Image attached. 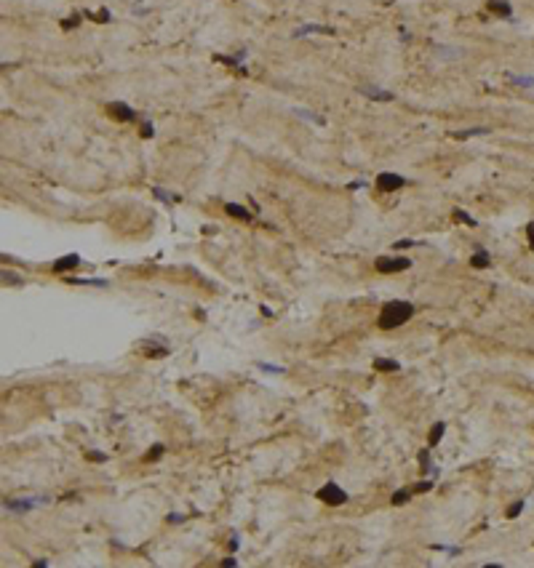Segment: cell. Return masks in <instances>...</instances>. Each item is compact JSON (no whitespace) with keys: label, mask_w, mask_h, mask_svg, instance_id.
Wrapping results in <instances>:
<instances>
[{"label":"cell","mask_w":534,"mask_h":568,"mask_svg":"<svg viewBox=\"0 0 534 568\" xmlns=\"http://www.w3.org/2000/svg\"><path fill=\"white\" fill-rule=\"evenodd\" d=\"M70 283H75V286H107V280H78V277H70Z\"/></svg>","instance_id":"cell-24"},{"label":"cell","mask_w":534,"mask_h":568,"mask_svg":"<svg viewBox=\"0 0 534 568\" xmlns=\"http://www.w3.org/2000/svg\"><path fill=\"white\" fill-rule=\"evenodd\" d=\"M486 8L492 11V14H497V16H505V19H510L513 16V11H510V5L505 3V0H489L486 3Z\"/></svg>","instance_id":"cell-10"},{"label":"cell","mask_w":534,"mask_h":568,"mask_svg":"<svg viewBox=\"0 0 534 568\" xmlns=\"http://www.w3.org/2000/svg\"><path fill=\"white\" fill-rule=\"evenodd\" d=\"M86 16H88V19H94V21H99V24H107V21H110V11H107V8H102L99 14H88V11H86Z\"/></svg>","instance_id":"cell-20"},{"label":"cell","mask_w":534,"mask_h":568,"mask_svg":"<svg viewBox=\"0 0 534 568\" xmlns=\"http://www.w3.org/2000/svg\"><path fill=\"white\" fill-rule=\"evenodd\" d=\"M510 80H513V83H518V86H532V83H534V78H515V75H510Z\"/></svg>","instance_id":"cell-28"},{"label":"cell","mask_w":534,"mask_h":568,"mask_svg":"<svg viewBox=\"0 0 534 568\" xmlns=\"http://www.w3.org/2000/svg\"><path fill=\"white\" fill-rule=\"evenodd\" d=\"M78 24H81V14H72L70 19L62 21V27H64V30H72V27H78Z\"/></svg>","instance_id":"cell-23"},{"label":"cell","mask_w":534,"mask_h":568,"mask_svg":"<svg viewBox=\"0 0 534 568\" xmlns=\"http://www.w3.org/2000/svg\"><path fill=\"white\" fill-rule=\"evenodd\" d=\"M318 499L326 502V504H331V507H342V504L348 502V493H345L337 483H326V486L318 491Z\"/></svg>","instance_id":"cell-3"},{"label":"cell","mask_w":534,"mask_h":568,"mask_svg":"<svg viewBox=\"0 0 534 568\" xmlns=\"http://www.w3.org/2000/svg\"><path fill=\"white\" fill-rule=\"evenodd\" d=\"M166 347H144V355H150V357H163L166 355Z\"/></svg>","instance_id":"cell-25"},{"label":"cell","mask_w":534,"mask_h":568,"mask_svg":"<svg viewBox=\"0 0 534 568\" xmlns=\"http://www.w3.org/2000/svg\"><path fill=\"white\" fill-rule=\"evenodd\" d=\"M225 211L230 214V216H235V219H243V221H251L254 219V214L248 211V208L238 206V203H225Z\"/></svg>","instance_id":"cell-9"},{"label":"cell","mask_w":534,"mask_h":568,"mask_svg":"<svg viewBox=\"0 0 534 568\" xmlns=\"http://www.w3.org/2000/svg\"><path fill=\"white\" fill-rule=\"evenodd\" d=\"M358 91H361L363 96H369V99H374V101H395V94L382 91L377 86H358Z\"/></svg>","instance_id":"cell-7"},{"label":"cell","mask_w":534,"mask_h":568,"mask_svg":"<svg viewBox=\"0 0 534 568\" xmlns=\"http://www.w3.org/2000/svg\"><path fill=\"white\" fill-rule=\"evenodd\" d=\"M262 371H270V373H283V368H275V366H267V363H259Z\"/></svg>","instance_id":"cell-30"},{"label":"cell","mask_w":534,"mask_h":568,"mask_svg":"<svg viewBox=\"0 0 534 568\" xmlns=\"http://www.w3.org/2000/svg\"><path fill=\"white\" fill-rule=\"evenodd\" d=\"M297 115H299V118H305V120H312V123H318V126H326V118L315 115V112H305V110H297Z\"/></svg>","instance_id":"cell-18"},{"label":"cell","mask_w":534,"mask_h":568,"mask_svg":"<svg viewBox=\"0 0 534 568\" xmlns=\"http://www.w3.org/2000/svg\"><path fill=\"white\" fill-rule=\"evenodd\" d=\"M235 549H238V536H232L230 539V552H235Z\"/></svg>","instance_id":"cell-35"},{"label":"cell","mask_w":534,"mask_h":568,"mask_svg":"<svg viewBox=\"0 0 534 568\" xmlns=\"http://www.w3.org/2000/svg\"><path fill=\"white\" fill-rule=\"evenodd\" d=\"M155 197H158V200H163V203H174V200H179V197H171L166 190H155Z\"/></svg>","instance_id":"cell-27"},{"label":"cell","mask_w":534,"mask_h":568,"mask_svg":"<svg viewBox=\"0 0 534 568\" xmlns=\"http://www.w3.org/2000/svg\"><path fill=\"white\" fill-rule=\"evenodd\" d=\"M411 493H414V488H401V491H395L393 493V504H406L409 499H411Z\"/></svg>","instance_id":"cell-17"},{"label":"cell","mask_w":534,"mask_h":568,"mask_svg":"<svg viewBox=\"0 0 534 568\" xmlns=\"http://www.w3.org/2000/svg\"><path fill=\"white\" fill-rule=\"evenodd\" d=\"M48 502H51L48 496H43V499H14V502H5L3 507L8 509V512H30V509L41 507V504H48Z\"/></svg>","instance_id":"cell-5"},{"label":"cell","mask_w":534,"mask_h":568,"mask_svg":"<svg viewBox=\"0 0 534 568\" xmlns=\"http://www.w3.org/2000/svg\"><path fill=\"white\" fill-rule=\"evenodd\" d=\"M142 136H144V139H150V136H152V123L150 120L142 123Z\"/></svg>","instance_id":"cell-29"},{"label":"cell","mask_w":534,"mask_h":568,"mask_svg":"<svg viewBox=\"0 0 534 568\" xmlns=\"http://www.w3.org/2000/svg\"><path fill=\"white\" fill-rule=\"evenodd\" d=\"M454 219H457V221H462V224H468V227H475V224H478V221H475L473 216H470L468 211H462V208H454Z\"/></svg>","instance_id":"cell-16"},{"label":"cell","mask_w":534,"mask_h":568,"mask_svg":"<svg viewBox=\"0 0 534 568\" xmlns=\"http://www.w3.org/2000/svg\"><path fill=\"white\" fill-rule=\"evenodd\" d=\"M374 267H377V272H382V275H393V272L409 270V267H411V262H409L406 256H379Z\"/></svg>","instance_id":"cell-2"},{"label":"cell","mask_w":534,"mask_h":568,"mask_svg":"<svg viewBox=\"0 0 534 568\" xmlns=\"http://www.w3.org/2000/svg\"><path fill=\"white\" fill-rule=\"evenodd\" d=\"M526 232H529V246H532V251H534V224L526 227Z\"/></svg>","instance_id":"cell-34"},{"label":"cell","mask_w":534,"mask_h":568,"mask_svg":"<svg viewBox=\"0 0 534 568\" xmlns=\"http://www.w3.org/2000/svg\"><path fill=\"white\" fill-rule=\"evenodd\" d=\"M163 451H166V446H161V443H158V446H152V451L144 456V462H155V459H161Z\"/></svg>","instance_id":"cell-21"},{"label":"cell","mask_w":534,"mask_h":568,"mask_svg":"<svg viewBox=\"0 0 534 568\" xmlns=\"http://www.w3.org/2000/svg\"><path fill=\"white\" fill-rule=\"evenodd\" d=\"M107 112H110L115 120H121V123H131L134 118H136V112L128 104H123V101H112V104H107Z\"/></svg>","instance_id":"cell-6"},{"label":"cell","mask_w":534,"mask_h":568,"mask_svg":"<svg viewBox=\"0 0 534 568\" xmlns=\"http://www.w3.org/2000/svg\"><path fill=\"white\" fill-rule=\"evenodd\" d=\"M419 462H422L425 472H430V475H438V467H433V464H430V453H428V451H422V453H419Z\"/></svg>","instance_id":"cell-19"},{"label":"cell","mask_w":534,"mask_h":568,"mask_svg":"<svg viewBox=\"0 0 534 568\" xmlns=\"http://www.w3.org/2000/svg\"><path fill=\"white\" fill-rule=\"evenodd\" d=\"M310 32H323V35H334V30H329V27H318V24H308V27H299L297 32H294V38H302V35H310Z\"/></svg>","instance_id":"cell-13"},{"label":"cell","mask_w":534,"mask_h":568,"mask_svg":"<svg viewBox=\"0 0 534 568\" xmlns=\"http://www.w3.org/2000/svg\"><path fill=\"white\" fill-rule=\"evenodd\" d=\"M222 566H225V568H235V566H238V560H235V558H225V560H222Z\"/></svg>","instance_id":"cell-33"},{"label":"cell","mask_w":534,"mask_h":568,"mask_svg":"<svg viewBox=\"0 0 534 568\" xmlns=\"http://www.w3.org/2000/svg\"><path fill=\"white\" fill-rule=\"evenodd\" d=\"M521 509H524V499H518V502L510 504V507H508V518H518Z\"/></svg>","instance_id":"cell-22"},{"label":"cell","mask_w":534,"mask_h":568,"mask_svg":"<svg viewBox=\"0 0 534 568\" xmlns=\"http://www.w3.org/2000/svg\"><path fill=\"white\" fill-rule=\"evenodd\" d=\"M430 488H433V480H422V483H417V486H414V493H428Z\"/></svg>","instance_id":"cell-26"},{"label":"cell","mask_w":534,"mask_h":568,"mask_svg":"<svg viewBox=\"0 0 534 568\" xmlns=\"http://www.w3.org/2000/svg\"><path fill=\"white\" fill-rule=\"evenodd\" d=\"M470 264H473L475 270H486V267L492 264V262H489V254H486V251H475L473 259H470Z\"/></svg>","instance_id":"cell-14"},{"label":"cell","mask_w":534,"mask_h":568,"mask_svg":"<svg viewBox=\"0 0 534 568\" xmlns=\"http://www.w3.org/2000/svg\"><path fill=\"white\" fill-rule=\"evenodd\" d=\"M78 264H81V256H78V254H67V256H62V259H56V262H54V272L75 270Z\"/></svg>","instance_id":"cell-8"},{"label":"cell","mask_w":534,"mask_h":568,"mask_svg":"<svg viewBox=\"0 0 534 568\" xmlns=\"http://www.w3.org/2000/svg\"><path fill=\"white\" fill-rule=\"evenodd\" d=\"M377 190L379 192H395V190H401L403 184H406V179L403 176H398V174H393V171H382L377 176Z\"/></svg>","instance_id":"cell-4"},{"label":"cell","mask_w":534,"mask_h":568,"mask_svg":"<svg viewBox=\"0 0 534 568\" xmlns=\"http://www.w3.org/2000/svg\"><path fill=\"white\" fill-rule=\"evenodd\" d=\"M484 134H489V128H468V131H457L454 134V139H470V136H484Z\"/></svg>","instance_id":"cell-15"},{"label":"cell","mask_w":534,"mask_h":568,"mask_svg":"<svg viewBox=\"0 0 534 568\" xmlns=\"http://www.w3.org/2000/svg\"><path fill=\"white\" fill-rule=\"evenodd\" d=\"M411 246H417L414 240H398L395 243V248H411Z\"/></svg>","instance_id":"cell-31"},{"label":"cell","mask_w":534,"mask_h":568,"mask_svg":"<svg viewBox=\"0 0 534 568\" xmlns=\"http://www.w3.org/2000/svg\"><path fill=\"white\" fill-rule=\"evenodd\" d=\"M444 432H446V424H444V422L433 424V430H430V437H428V446H430V448L438 446V440L444 437Z\"/></svg>","instance_id":"cell-12"},{"label":"cell","mask_w":534,"mask_h":568,"mask_svg":"<svg viewBox=\"0 0 534 568\" xmlns=\"http://www.w3.org/2000/svg\"><path fill=\"white\" fill-rule=\"evenodd\" d=\"M398 368H401V363L388 360V357H377V360H374V371H385V373H390V371H398Z\"/></svg>","instance_id":"cell-11"},{"label":"cell","mask_w":534,"mask_h":568,"mask_svg":"<svg viewBox=\"0 0 534 568\" xmlns=\"http://www.w3.org/2000/svg\"><path fill=\"white\" fill-rule=\"evenodd\" d=\"M411 315H414V304L411 302H403V299H395V302L382 304L377 323H379V328L390 331V328H398L406 320H411Z\"/></svg>","instance_id":"cell-1"},{"label":"cell","mask_w":534,"mask_h":568,"mask_svg":"<svg viewBox=\"0 0 534 568\" xmlns=\"http://www.w3.org/2000/svg\"><path fill=\"white\" fill-rule=\"evenodd\" d=\"M88 459H91V462H107L104 453H88Z\"/></svg>","instance_id":"cell-32"}]
</instances>
